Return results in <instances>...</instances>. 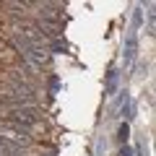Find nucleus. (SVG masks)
Instances as JSON below:
<instances>
[]
</instances>
